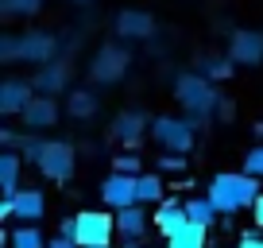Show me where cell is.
<instances>
[{"mask_svg": "<svg viewBox=\"0 0 263 248\" xmlns=\"http://www.w3.org/2000/svg\"><path fill=\"white\" fill-rule=\"evenodd\" d=\"M112 233H116V217L101 214V209H82V214H78V233H74V240H78L82 248L108 244V240H112Z\"/></svg>", "mask_w": 263, "mask_h": 248, "instance_id": "obj_6", "label": "cell"}, {"mask_svg": "<svg viewBox=\"0 0 263 248\" xmlns=\"http://www.w3.org/2000/svg\"><path fill=\"white\" fill-rule=\"evenodd\" d=\"M255 198H259V179L248 171H221L209 182V202L217 206L221 217H232L240 209H248Z\"/></svg>", "mask_w": 263, "mask_h": 248, "instance_id": "obj_1", "label": "cell"}, {"mask_svg": "<svg viewBox=\"0 0 263 248\" xmlns=\"http://www.w3.org/2000/svg\"><path fill=\"white\" fill-rule=\"evenodd\" d=\"M244 171L255 174V179H263V144H255V148L244 155Z\"/></svg>", "mask_w": 263, "mask_h": 248, "instance_id": "obj_26", "label": "cell"}, {"mask_svg": "<svg viewBox=\"0 0 263 248\" xmlns=\"http://www.w3.org/2000/svg\"><path fill=\"white\" fill-rule=\"evenodd\" d=\"M255 132H259V136H263V120H259V124H255Z\"/></svg>", "mask_w": 263, "mask_h": 248, "instance_id": "obj_34", "label": "cell"}, {"mask_svg": "<svg viewBox=\"0 0 263 248\" xmlns=\"http://www.w3.org/2000/svg\"><path fill=\"white\" fill-rule=\"evenodd\" d=\"M35 167H39L50 182H70V179H74V167H78L74 144H66V140H43L39 155H35Z\"/></svg>", "mask_w": 263, "mask_h": 248, "instance_id": "obj_4", "label": "cell"}, {"mask_svg": "<svg viewBox=\"0 0 263 248\" xmlns=\"http://www.w3.org/2000/svg\"><path fill=\"white\" fill-rule=\"evenodd\" d=\"M8 244L12 248H47V240H43V233L35 229L31 221H27V225H20V229L8 237Z\"/></svg>", "mask_w": 263, "mask_h": 248, "instance_id": "obj_22", "label": "cell"}, {"mask_svg": "<svg viewBox=\"0 0 263 248\" xmlns=\"http://www.w3.org/2000/svg\"><path fill=\"white\" fill-rule=\"evenodd\" d=\"M54 50H58V39L54 35H43V31L0 39V58H8V62H50Z\"/></svg>", "mask_w": 263, "mask_h": 248, "instance_id": "obj_2", "label": "cell"}, {"mask_svg": "<svg viewBox=\"0 0 263 248\" xmlns=\"http://www.w3.org/2000/svg\"><path fill=\"white\" fill-rule=\"evenodd\" d=\"M20 155H24V151H16V148L0 151V190L4 194H20L24 190V186H20Z\"/></svg>", "mask_w": 263, "mask_h": 248, "instance_id": "obj_16", "label": "cell"}, {"mask_svg": "<svg viewBox=\"0 0 263 248\" xmlns=\"http://www.w3.org/2000/svg\"><path fill=\"white\" fill-rule=\"evenodd\" d=\"M128 50L120 47H101L97 50V62H93V82H116V78H124V70H128Z\"/></svg>", "mask_w": 263, "mask_h": 248, "instance_id": "obj_10", "label": "cell"}, {"mask_svg": "<svg viewBox=\"0 0 263 248\" xmlns=\"http://www.w3.org/2000/svg\"><path fill=\"white\" fill-rule=\"evenodd\" d=\"M236 248H263V240L255 237V233H244V237H240V244Z\"/></svg>", "mask_w": 263, "mask_h": 248, "instance_id": "obj_31", "label": "cell"}, {"mask_svg": "<svg viewBox=\"0 0 263 248\" xmlns=\"http://www.w3.org/2000/svg\"><path fill=\"white\" fill-rule=\"evenodd\" d=\"M151 136L163 151H178V155H190L194 148V124L182 120V116H159L151 124Z\"/></svg>", "mask_w": 263, "mask_h": 248, "instance_id": "obj_5", "label": "cell"}, {"mask_svg": "<svg viewBox=\"0 0 263 248\" xmlns=\"http://www.w3.org/2000/svg\"><path fill=\"white\" fill-rule=\"evenodd\" d=\"M232 62H244V66H259L263 62V31H236L229 47Z\"/></svg>", "mask_w": 263, "mask_h": 248, "instance_id": "obj_11", "label": "cell"}, {"mask_svg": "<svg viewBox=\"0 0 263 248\" xmlns=\"http://www.w3.org/2000/svg\"><path fill=\"white\" fill-rule=\"evenodd\" d=\"M143 132H147V120H143L140 113H120L112 120V136L124 144V148H136V144L143 140Z\"/></svg>", "mask_w": 263, "mask_h": 248, "instance_id": "obj_15", "label": "cell"}, {"mask_svg": "<svg viewBox=\"0 0 263 248\" xmlns=\"http://www.w3.org/2000/svg\"><path fill=\"white\" fill-rule=\"evenodd\" d=\"M186 214H190V221H197V225H213L217 206L209 202V194L205 198H186Z\"/></svg>", "mask_w": 263, "mask_h": 248, "instance_id": "obj_21", "label": "cell"}, {"mask_svg": "<svg viewBox=\"0 0 263 248\" xmlns=\"http://www.w3.org/2000/svg\"><path fill=\"white\" fill-rule=\"evenodd\" d=\"M97 248H112V244H97Z\"/></svg>", "mask_w": 263, "mask_h": 248, "instance_id": "obj_35", "label": "cell"}, {"mask_svg": "<svg viewBox=\"0 0 263 248\" xmlns=\"http://www.w3.org/2000/svg\"><path fill=\"white\" fill-rule=\"evenodd\" d=\"M66 113L78 116V120L93 116V113H97V97H93V90H70V97H66Z\"/></svg>", "mask_w": 263, "mask_h": 248, "instance_id": "obj_20", "label": "cell"}, {"mask_svg": "<svg viewBox=\"0 0 263 248\" xmlns=\"http://www.w3.org/2000/svg\"><path fill=\"white\" fill-rule=\"evenodd\" d=\"M197 70H201V74H205L209 82H213V78L221 82V78H229V74H232V58H213V55H205Z\"/></svg>", "mask_w": 263, "mask_h": 248, "instance_id": "obj_24", "label": "cell"}, {"mask_svg": "<svg viewBox=\"0 0 263 248\" xmlns=\"http://www.w3.org/2000/svg\"><path fill=\"white\" fill-rule=\"evenodd\" d=\"M0 140H4V148H20V144H24V140H20L16 132H8V128H4V132H0Z\"/></svg>", "mask_w": 263, "mask_h": 248, "instance_id": "obj_33", "label": "cell"}, {"mask_svg": "<svg viewBox=\"0 0 263 248\" xmlns=\"http://www.w3.org/2000/svg\"><path fill=\"white\" fill-rule=\"evenodd\" d=\"M163 179H159V174H140V202L143 206H159V202H163Z\"/></svg>", "mask_w": 263, "mask_h": 248, "instance_id": "obj_23", "label": "cell"}, {"mask_svg": "<svg viewBox=\"0 0 263 248\" xmlns=\"http://www.w3.org/2000/svg\"><path fill=\"white\" fill-rule=\"evenodd\" d=\"M116 233L124 237V248H140L143 233H147V209H143V202H132V206L116 209Z\"/></svg>", "mask_w": 263, "mask_h": 248, "instance_id": "obj_8", "label": "cell"}, {"mask_svg": "<svg viewBox=\"0 0 263 248\" xmlns=\"http://www.w3.org/2000/svg\"><path fill=\"white\" fill-rule=\"evenodd\" d=\"M174 97H178L182 109L194 113V116H209V113H217V105H221V93L213 90V82H209L205 74H178Z\"/></svg>", "mask_w": 263, "mask_h": 248, "instance_id": "obj_3", "label": "cell"}, {"mask_svg": "<svg viewBox=\"0 0 263 248\" xmlns=\"http://www.w3.org/2000/svg\"><path fill=\"white\" fill-rule=\"evenodd\" d=\"M20 120L27 124V132H43V128H50V124L58 120V101L50 97V93H39V97L27 101V109L20 113Z\"/></svg>", "mask_w": 263, "mask_h": 248, "instance_id": "obj_9", "label": "cell"}, {"mask_svg": "<svg viewBox=\"0 0 263 248\" xmlns=\"http://www.w3.org/2000/svg\"><path fill=\"white\" fill-rule=\"evenodd\" d=\"M31 82H20V78H8V82L0 85V113L4 116H20L31 101Z\"/></svg>", "mask_w": 263, "mask_h": 248, "instance_id": "obj_12", "label": "cell"}, {"mask_svg": "<svg viewBox=\"0 0 263 248\" xmlns=\"http://www.w3.org/2000/svg\"><path fill=\"white\" fill-rule=\"evenodd\" d=\"M66 78H70V70L62 62H43V70L31 78V85H35V93H54L66 85Z\"/></svg>", "mask_w": 263, "mask_h": 248, "instance_id": "obj_18", "label": "cell"}, {"mask_svg": "<svg viewBox=\"0 0 263 248\" xmlns=\"http://www.w3.org/2000/svg\"><path fill=\"white\" fill-rule=\"evenodd\" d=\"M43 214H47V198H43L35 186H27V190L16 194V217H20V221H31L35 225Z\"/></svg>", "mask_w": 263, "mask_h": 248, "instance_id": "obj_17", "label": "cell"}, {"mask_svg": "<svg viewBox=\"0 0 263 248\" xmlns=\"http://www.w3.org/2000/svg\"><path fill=\"white\" fill-rule=\"evenodd\" d=\"M43 0H0V12L4 16H27V12H35Z\"/></svg>", "mask_w": 263, "mask_h": 248, "instance_id": "obj_25", "label": "cell"}, {"mask_svg": "<svg viewBox=\"0 0 263 248\" xmlns=\"http://www.w3.org/2000/svg\"><path fill=\"white\" fill-rule=\"evenodd\" d=\"M47 248H82V244H78V240H74V237H62V233H58V237H54V240H50V244H47Z\"/></svg>", "mask_w": 263, "mask_h": 248, "instance_id": "obj_29", "label": "cell"}, {"mask_svg": "<svg viewBox=\"0 0 263 248\" xmlns=\"http://www.w3.org/2000/svg\"><path fill=\"white\" fill-rule=\"evenodd\" d=\"M252 221H255V225L263 229V190H259V198L252 202Z\"/></svg>", "mask_w": 263, "mask_h": 248, "instance_id": "obj_30", "label": "cell"}, {"mask_svg": "<svg viewBox=\"0 0 263 248\" xmlns=\"http://www.w3.org/2000/svg\"><path fill=\"white\" fill-rule=\"evenodd\" d=\"M155 31V20L147 16V12H136V8H124L120 16H116V35H124V39H143V35Z\"/></svg>", "mask_w": 263, "mask_h": 248, "instance_id": "obj_14", "label": "cell"}, {"mask_svg": "<svg viewBox=\"0 0 263 248\" xmlns=\"http://www.w3.org/2000/svg\"><path fill=\"white\" fill-rule=\"evenodd\" d=\"M186 221H190L186 202L166 198V202H159V206H155V233H163V237H174V233H178Z\"/></svg>", "mask_w": 263, "mask_h": 248, "instance_id": "obj_13", "label": "cell"}, {"mask_svg": "<svg viewBox=\"0 0 263 248\" xmlns=\"http://www.w3.org/2000/svg\"><path fill=\"white\" fill-rule=\"evenodd\" d=\"M101 202L112 206V209H124V206H132V202H140V174L112 171L101 182Z\"/></svg>", "mask_w": 263, "mask_h": 248, "instance_id": "obj_7", "label": "cell"}, {"mask_svg": "<svg viewBox=\"0 0 263 248\" xmlns=\"http://www.w3.org/2000/svg\"><path fill=\"white\" fill-rule=\"evenodd\" d=\"M112 167H116V171H124V174H143L140 171V155H132V151H128V155L120 151V155L112 159Z\"/></svg>", "mask_w": 263, "mask_h": 248, "instance_id": "obj_27", "label": "cell"}, {"mask_svg": "<svg viewBox=\"0 0 263 248\" xmlns=\"http://www.w3.org/2000/svg\"><path fill=\"white\" fill-rule=\"evenodd\" d=\"M159 167H163V171H182V167H186V155L166 151V155H159Z\"/></svg>", "mask_w": 263, "mask_h": 248, "instance_id": "obj_28", "label": "cell"}, {"mask_svg": "<svg viewBox=\"0 0 263 248\" xmlns=\"http://www.w3.org/2000/svg\"><path fill=\"white\" fill-rule=\"evenodd\" d=\"M205 229H209V225L186 221L174 237H166V248H205Z\"/></svg>", "mask_w": 263, "mask_h": 248, "instance_id": "obj_19", "label": "cell"}, {"mask_svg": "<svg viewBox=\"0 0 263 248\" xmlns=\"http://www.w3.org/2000/svg\"><path fill=\"white\" fill-rule=\"evenodd\" d=\"M58 233H62V237H74L78 233V217H66V221L58 225Z\"/></svg>", "mask_w": 263, "mask_h": 248, "instance_id": "obj_32", "label": "cell"}]
</instances>
